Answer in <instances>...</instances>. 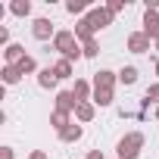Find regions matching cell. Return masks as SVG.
<instances>
[{
    "mask_svg": "<svg viewBox=\"0 0 159 159\" xmlns=\"http://www.w3.org/2000/svg\"><path fill=\"white\" fill-rule=\"evenodd\" d=\"M53 44V50L62 56V59H69V62H78V59H84V50H81V41L75 38V31H56V38L50 41Z\"/></svg>",
    "mask_w": 159,
    "mask_h": 159,
    "instance_id": "6da1fadb",
    "label": "cell"
},
{
    "mask_svg": "<svg viewBox=\"0 0 159 159\" xmlns=\"http://www.w3.org/2000/svg\"><path fill=\"white\" fill-rule=\"evenodd\" d=\"M143 143H147L143 131H128V134L116 143V153H119V159H137L140 150H143Z\"/></svg>",
    "mask_w": 159,
    "mask_h": 159,
    "instance_id": "7a4b0ae2",
    "label": "cell"
},
{
    "mask_svg": "<svg viewBox=\"0 0 159 159\" xmlns=\"http://www.w3.org/2000/svg\"><path fill=\"white\" fill-rule=\"evenodd\" d=\"M116 81H119V72H112V69L94 72V91H100V94H116Z\"/></svg>",
    "mask_w": 159,
    "mask_h": 159,
    "instance_id": "3957f363",
    "label": "cell"
},
{
    "mask_svg": "<svg viewBox=\"0 0 159 159\" xmlns=\"http://www.w3.org/2000/svg\"><path fill=\"white\" fill-rule=\"evenodd\" d=\"M112 13L106 10V7H94V10H88V22H91V28L94 31H103V28H109L112 25Z\"/></svg>",
    "mask_w": 159,
    "mask_h": 159,
    "instance_id": "277c9868",
    "label": "cell"
},
{
    "mask_svg": "<svg viewBox=\"0 0 159 159\" xmlns=\"http://www.w3.org/2000/svg\"><path fill=\"white\" fill-rule=\"evenodd\" d=\"M31 38H34V41H53V38H56L53 22H50L47 16H38V19L31 22Z\"/></svg>",
    "mask_w": 159,
    "mask_h": 159,
    "instance_id": "5b68a950",
    "label": "cell"
},
{
    "mask_svg": "<svg viewBox=\"0 0 159 159\" xmlns=\"http://www.w3.org/2000/svg\"><path fill=\"white\" fill-rule=\"evenodd\" d=\"M125 47H128V53H150V47H153V41L143 34V31H131L128 38H125Z\"/></svg>",
    "mask_w": 159,
    "mask_h": 159,
    "instance_id": "8992f818",
    "label": "cell"
},
{
    "mask_svg": "<svg viewBox=\"0 0 159 159\" xmlns=\"http://www.w3.org/2000/svg\"><path fill=\"white\" fill-rule=\"evenodd\" d=\"M153 44L159 41V10H143V28H140Z\"/></svg>",
    "mask_w": 159,
    "mask_h": 159,
    "instance_id": "52a82bcc",
    "label": "cell"
},
{
    "mask_svg": "<svg viewBox=\"0 0 159 159\" xmlns=\"http://www.w3.org/2000/svg\"><path fill=\"white\" fill-rule=\"evenodd\" d=\"M72 94H75V100H78V103H88V100H94V81H88V78H75Z\"/></svg>",
    "mask_w": 159,
    "mask_h": 159,
    "instance_id": "ba28073f",
    "label": "cell"
},
{
    "mask_svg": "<svg viewBox=\"0 0 159 159\" xmlns=\"http://www.w3.org/2000/svg\"><path fill=\"white\" fill-rule=\"evenodd\" d=\"M53 103H56L53 109H59V112H69V116H75V109H78V100H75V94H72V91H59Z\"/></svg>",
    "mask_w": 159,
    "mask_h": 159,
    "instance_id": "9c48e42d",
    "label": "cell"
},
{
    "mask_svg": "<svg viewBox=\"0 0 159 159\" xmlns=\"http://www.w3.org/2000/svg\"><path fill=\"white\" fill-rule=\"evenodd\" d=\"M25 56H28V53H25L22 44H10V47L3 50V66H19Z\"/></svg>",
    "mask_w": 159,
    "mask_h": 159,
    "instance_id": "30bf717a",
    "label": "cell"
},
{
    "mask_svg": "<svg viewBox=\"0 0 159 159\" xmlns=\"http://www.w3.org/2000/svg\"><path fill=\"white\" fill-rule=\"evenodd\" d=\"M72 31H75V38L81 41V44H88V41H94V34H97V31L91 28V22H88V16H84V19H78Z\"/></svg>",
    "mask_w": 159,
    "mask_h": 159,
    "instance_id": "8fae6325",
    "label": "cell"
},
{
    "mask_svg": "<svg viewBox=\"0 0 159 159\" xmlns=\"http://www.w3.org/2000/svg\"><path fill=\"white\" fill-rule=\"evenodd\" d=\"M56 84H59V78H56L53 66H47V69H41V72H38V88H44V91H53Z\"/></svg>",
    "mask_w": 159,
    "mask_h": 159,
    "instance_id": "7c38bea8",
    "label": "cell"
},
{
    "mask_svg": "<svg viewBox=\"0 0 159 159\" xmlns=\"http://www.w3.org/2000/svg\"><path fill=\"white\" fill-rule=\"evenodd\" d=\"M94 116H97V106L88 100V103H78V109H75V122L78 125H88V122H94Z\"/></svg>",
    "mask_w": 159,
    "mask_h": 159,
    "instance_id": "4fadbf2b",
    "label": "cell"
},
{
    "mask_svg": "<svg viewBox=\"0 0 159 159\" xmlns=\"http://www.w3.org/2000/svg\"><path fill=\"white\" fill-rule=\"evenodd\" d=\"M81 137H84V128L78 125V122H72L66 131H59V140H62V143H78Z\"/></svg>",
    "mask_w": 159,
    "mask_h": 159,
    "instance_id": "5bb4252c",
    "label": "cell"
},
{
    "mask_svg": "<svg viewBox=\"0 0 159 159\" xmlns=\"http://www.w3.org/2000/svg\"><path fill=\"white\" fill-rule=\"evenodd\" d=\"M72 122H75V119H72L69 112H59V109H53V112H50V125H53V131H56V134H59V131H66Z\"/></svg>",
    "mask_w": 159,
    "mask_h": 159,
    "instance_id": "9a60e30c",
    "label": "cell"
},
{
    "mask_svg": "<svg viewBox=\"0 0 159 159\" xmlns=\"http://www.w3.org/2000/svg\"><path fill=\"white\" fill-rule=\"evenodd\" d=\"M137 78H140L137 66H122V69H119V81H122L125 88H134V84H137Z\"/></svg>",
    "mask_w": 159,
    "mask_h": 159,
    "instance_id": "2e32d148",
    "label": "cell"
},
{
    "mask_svg": "<svg viewBox=\"0 0 159 159\" xmlns=\"http://www.w3.org/2000/svg\"><path fill=\"white\" fill-rule=\"evenodd\" d=\"M0 78H3V84H7V88H13V84L22 81V72H19L16 66H3V69H0Z\"/></svg>",
    "mask_w": 159,
    "mask_h": 159,
    "instance_id": "e0dca14e",
    "label": "cell"
},
{
    "mask_svg": "<svg viewBox=\"0 0 159 159\" xmlns=\"http://www.w3.org/2000/svg\"><path fill=\"white\" fill-rule=\"evenodd\" d=\"M140 103H143V112H147L150 106H159V81L150 84V88L143 91V100H140Z\"/></svg>",
    "mask_w": 159,
    "mask_h": 159,
    "instance_id": "ac0fdd59",
    "label": "cell"
},
{
    "mask_svg": "<svg viewBox=\"0 0 159 159\" xmlns=\"http://www.w3.org/2000/svg\"><path fill=\"white\" fill-rule=\"evenodd\" d=\"M10 13L19 16V19H28V16H31V0H13V3H10Z\"/></svg>",
    "mask_w": 159,
    "mask_h": 159,
    "instance_id": "d6986e66",
    "label": "cell"
},
{
    "mask_svg": "<svg viewBox=\"0 0 159 159\" xmlns=\"http://www.w3.org/2000/svg\"><path fill=\"white\" fill-rule=\"evenodd\" d=\"M53 72H56L59 81H66V78H75V75H72V62H69V59H62V56L53 62Z\"/></svg>",
    "mask_w": 159,
    "mask_h": 159,
    "instance_id": "ffe728a7",
    "label": "cell"
},
{
    "mask_svg": "<svg viewBox=\"0 0 159 159\" xmlns=\"http://www.w3.org/2000/svg\"><path fill=\"white\" fill-rule=\"evenodd\" d=\"M66 13H72V16H88V3H84V0H69V3H66Z\"/></svg>",
    "mask_w": 159,
    "mask_h": 159,
    "instance_id": "44dd1931",
    "label": "cell"
},
{
    "mask_svg": "<svg viewBox=\"0 0 159 159\" xmlns=\"http://www.w3.org/2000/svg\"><path fill=\"white\" fill-rule=\"evenodd\" d=\"M16 69H19L22 75H34V72H41V69H38V62H34V56H25V59H22Z\"/></svg>",
    "mask_w": 159,
    "mask_h": 159,
    "instance_id": "7402d4cb",
    "label": "cell"
},
{
    "mask_svg": "<svg viewBox=\"0 0 159 159\" xmlns=\"http://www.w3.org/2000/svg\"><path fill=\"white\" fill-rule=\"evenodd\" d=\"M81 50H84V59H97V56H100V44H97V38L88 41V44H81Z\"/></svg>",
    "mask_w": 159,
    "mask_h": 159,
    "instance_id": "603a6c76",
    "label": "cell"
},
{
    "mask_svg": "<svg viewBox=\"0 0 159 159\" xmlns=\"http://www.w3.org/2000/svg\"><path fill=\"white\" fill-rule=\"evenodd\" d=\"M106 10H109L112 16H119V13L125 10V0H109V3H106Z\"/></svg>",
    "mask_w": 159,
    "mask_h": 159,
    "instance_id": "cb8c5ba5",
    "label": "cell"
},
{
    "mask_svg": "<svg viewBox=\"0 0 159 159\" xmlns=\"http://www.w3.org/2000/svg\"><path fill=\"white\" fill-rule=\"evenodd\" d=\"M0 44H3V50L10 47V28H3V25H0Z\"/></svg>",
    "mask_w": 159,
    "mask_h": 159,
    "instance_id": "d4e9b609",
    "label": "cell"
},
{
    "mask_svg": "<svg viewBox=\"0 0 159 159\" xmlns=\"http://www.w3.org/2000/svg\"><path fill=\"white\" fill-rule=\"evenodd\" d=\"M0 159H16V150L13 147H0Z\"/></svg>",
    "mask_w": 159,
    "mask_h": 159,
    "instance_id": "484cf974",
    "label": "cell"
},
{
    "mask_svg": "<svg viewBox=\"0 0 159 159\" xmlns=\"http://www.w3.org/2000/svg\"><path fill=\"white\" fill-rule=\"evenodd\" d=\"M28 159H50V156H47L44 150H31V153H28Z\"/></svg>",
    "mask_w": 159,
    "mask_h": 159,
    "instance_id": "4316f807",
    "label": "cell"
},
{
    "mask_svg": "<svg viewBox=\"0 0 159 159\" xmlns=\"http://www.w3.org/2000/svg\"><path fill=\"white\" fill-rule=\"evenodd\" d=\"M88 159H106L103 150H88Z\"/></svg>",
    "mask_w": 159,
    "mask_h": 159,
    "instance_id": "83f0119b",
    "label": "cell"
},
{
    "mask_svg": "<svg viewBox=\"0 0 159 159\" xmlns=\"http://www.w3.org/2000/svg\"><path fill=\"white\" fill-rule=\"evenodd\" d=\"M153 69H156V75H159V59H156V66H153Z\"/></svg>",
    "mask_w": 159,
    "mask_h": 159,
    "instance_id": "f1b7e54d",
    "label": "cell"
},
{
    "mask_svg": "<svg viewBox=\"0 0 159 159\" xmlns=\"http://www.w3.org/2000/svg\"><path fill=\"white\" fill-rule=\"evenodd\" d=\"M153 50H156V53H159V41H156V44H153Z\"/></svg>",
    "mask_w": 159,
    "mask_h": 159,
    "instance_id": "f546056e",
    "label": "cell"
},
{
    "mask_svg": "<svg viewBox=\"0 0 159 159\" xmlns=\"http://www.w3.org/2000/svg\"><path fill=\"white\" fill-rule=\"evenodd\" d=\"M156 122H159V106H156Z\"/></svg>",
    "mask_w": 159,
    "mask_h": 159,
    "instance_id": "4dcf8cb0",
    "label": "cell"
}]
</instances>
